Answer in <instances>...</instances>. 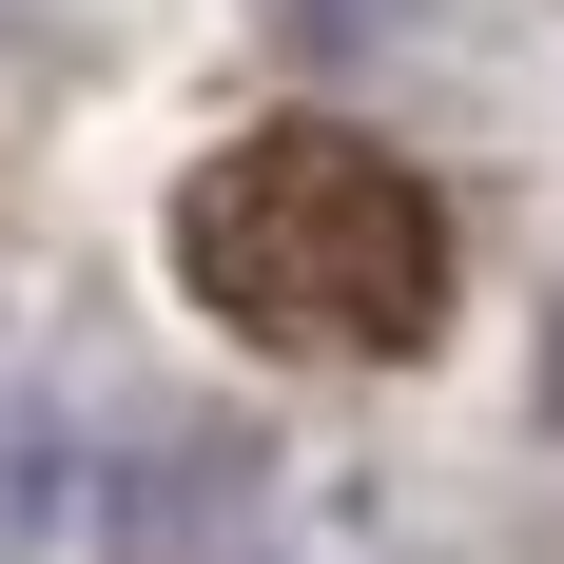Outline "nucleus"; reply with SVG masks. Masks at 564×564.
<instances>
[{"label":"nucleus","mask_w":564,"mask_h":564,"mask_svg":"<svg viewBox=\"0 0 564 564\" xmlns=\"http://www.w3.org/2000/svg\"><path fill=\"white\" fill-rule=\"evenodd\" d=\"M175 292L273 370H409L448 332V215L390 137L350 117H253L175 195Z\"/></svg>","instance_id":"nucleus-1"},{"label":"nucleus","mask_w":564,"mask_h":564,"mask_svg":"<svg viewBox=\"0 0 564 564\" xmlns=\"http://www.w3.org/2000/svg\"><path fill=\"white\" fill-rule=\"evenodd\" d=\"M292 20H312V40H350V20H370V0H292Z\"/></svg>","instance_id":"nucleus-2"}]
</instances>
